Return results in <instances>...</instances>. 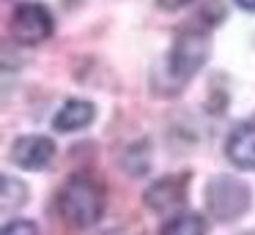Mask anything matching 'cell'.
Returning a JSON list of instances; mask_svg holds the SVG:
<instances>
[{
    "label": "cell",
    "mask_w": 255,
    "mask_h": 235,
    "mask_svg": "<svg viewBox=\"0 0 255 235\" xmlns=\"http://www.w3.org/2000/svg\"><path fill=\"white\" fill-rule=\"evenodd\" d=\"M58 208L72 227L85 230L105 213V191L91 175H72L58 194Z\"/></svg>",
    "instance_id": "1"
},
{
    "label": "cell",
    "mask_w": 255,
    "mask_h": 235,
    "mask_svg": "<svg viewBox=\"0 0 255 235\" xmlns=\"http://www.w3.org/2000/svg\"><path fill=\"white\" fill-rule=\"evenodd\" d=\"M209 52H211V44H209L206 30L189 27V30L178 33L173 47H170V55H167V71H170L173 82L184 85L187 79H192L203 69Z\"/></svg>",
    "instance_id": "2"
},
{
    "label": "cell",
    "mask_w": 255,
    "mask_h": 235,
    "mask_svg": "<svg viewBox=\"0 0 255 235\" xmlns=\"http://www.w3.org/2000/svg\"><path fill=\"white\" fill-rule=\"evenodd\" d=\"M206 205L217 222H233L250 208V189L247 183L231 178V175H217L209 180L206 189Z\"/></svg>",
    "instance_id": "3"
},
{
    "label": "cell",
    "mask_w": 255,
    "mask_h": 235,
    "mask_svg": "<svg viewBox=\"0 0 255 235\" xmlns=\"http://www.w3.org/2000/svg\"><path fill=\"white\" fill-rule=\"evenodd\" d=\"M8 30H11V38L17 44H25V47H36V44L47 41L55 30V22H52V14L44 3H19L11 14V22H8Z\"/></svg>",
    "instance_id": "4"
},
{
    "label": "cell",
    "mask_w": 255,
    "mask_h": 235,
    "mask_svg": "<svg viewBox=\"0 0 255 235\" xmlns=\"http://www.w3.org/2000/svg\"><path fill=\"white\" fill-rule=\"evenodd\" d=\"M187 186H189V172L165 175L145 189L143 200L154 213H176L187 202Z\"/></svg>",
    "instance_id": "5"
},
{
    "label": "cell",
    "mask_w": 255,
    "mask_h": 235,
    "mask_svg": "<svg viewBox=\"0 0 255 235\" xmlns=\"http://www.w3.org/2000/svg\"><path fill=\"white\" fill-rule=\"evenodd\" d=\"M55 156V142L44 134H22L11 145V161L19 169H44Z\"/></svg>",
    "instance_id": "6"
},
{
    "label": "cell",
    "mask_w": 255,
    "mask_h": 235,
    "mask_svg": "<svg viewBox=\"0 0 255 235\" xmlns=\"http://www.w3.org/2000/svg\"><path fill=\"white\" fill-rule=\"evenodd\" d=\"M225 156L236 169H255V120H244L228 134Z\"/></svg>",
    "instance_id": "7"
},
{
    "label": "cell",
    "mask_w": 255,
    "mask_h": 235,
    "mask_svg": "<svg viewBox=\"0 0 255 235\" xmlns=\"http://www.w3.org/2000/svg\"><path fill=\"white\" fill-rule=\"evenodd\" d=\"M94 118H96V107L88 98H69L52 118V129L69 134V131H80L85 126H91Z\"/></svg>",
    "instance_id": "8"
},
{
    "label": "cell",
    "mask_w": 255,
    "mask_h": 235,
    "mask_svg": "<svg viewBox=\"0 0 255 235\" xmlns=\"http://www.w3.org/2000/svg\"><path fill=\"white\" fill-rule=\"evenodd\" d=\"M159 235H206V219L198 213H176Z\"/></svg>",
    "instance_id": "9"
},
{
    "label": "cell",
    "mask_w": 255,
    "mask_h": 235,
    "mask_svg": "<svg viewBox=\"0 0 255 235\" xmlns=\"http://www.w3.org/2000/svg\"><path fill=\"white\" fill-rule=\"evenodd\" d=\"M28 200V186L22 183L19 178H3V213L19 211Z\"/></svg>",
    "instance_id": "10"
},
{
    "label": "cell",
    "mask_w": 255,
    "mask_h": 235,
    "mask_svg": "<svg viewBox=\"0 0 255 235\" xmlns=\"http://www.w3.org/2000/svg\"><path fill=\"white\" fill-rule=\"evenodd\" d=\"M0 235H39V230H36V224L28 222V219H14V222H8L6 227H3Z\"/></svg>",
    "instance_id": "11"
},
{
    "label": "cell",
    "mask_w": 255,
    "mask_h": 235,
    "mask_svg": "<svg viewBox=\"0 0 255 235\" xmlns=\"http://www.w3.org/2000/svg\"><path fill=\"white\" fill-rule=\"evenodd\" d=\"M195 0H156V5H159L162 11H181L187 8V5H192Z\"/></svg>",
    "instance_id": "12"
},
{
    "label": "cell",
    "mask_w": 255,
    "mask_h": 235,
    "mask_svg": "<svg viewBox=\"0 0 255 235\" xmlns=\"http://www.w3.org/2000/svg\"><path fill=\"white\" fill-rule=\"evenodd\" d=\"M236 5L244 11H255V0H236Z\"/></svg>",
    "instance_id": "13"
},
{
    "label": "cell",
    "mask_w": 255,
    "mask_h": 235,
    "mask_svg": "<svg viewBox=\"0 0 255 235\" xmlns=\"http://www.w3.org/2000/svg\"><path fill=\"white\" fill-rule=\"evenodd\" d=\"M105 235H124V233H118V230H110V233H105Z\"/></svg>",
    "instance_id": "14"
}]
</instances>
